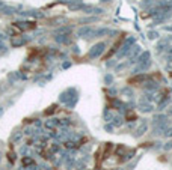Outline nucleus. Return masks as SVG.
<instances>
[{"label": "nucleus", "mask_w": 172, "mask_h": 170, "mask_svg": "<svg viewBox=\"0 0 172 170\" xmlns=\"http://www.w3.org/2000/svg\"><path fill=\"white\" fill-rule=\"evenodd\" d=\"M136 44V38L135 36H128L124 42H122V45H121V50L118 51V54H116V57L118 59H122V57H127V54H128V51L131 50V47Z\"/></svg>", "instance_id": "1"}, {"label": "nucleus", "mask_w": 172, "mask_h": 170, "mask_svg": "<svg viewBox=\"0 0 172 170\" xmlns=\"http://www.w3.org/2000/svg\"><path fill=\"white\" fill-rule=\"evenodd\" d=\"M104 50H106V42H97V44H94L91 48H89V51H88V57L89 59H97V57H100L101 54L104 53Z\"/></svg>", "instance_id": "2"}, {"label": "nucleus", "mask_w": 172, "mask_h": 170, "mask_svg": "<svg viewBox=\"0 0 172 170\" xmlns=\"http://www.w3.org/2000/svg\"><path fill=\"white\" fill-rule=\"evenodd\" d=\"M18 30H29V29H35V21H29V20H17L12 23Z\"/></svg>", "instance_id": "3"}, {"label": "nucleus", "mask_w": 172, "mask_h": 170, "mask_svg": "<svg viewBox=\"0 0 172 170\" xmlns=\"http://www.w3.org/2000/svg\"><path fill=\"white\" fill-rule=\"evenodd\" d=\"M77 95V90H76V87H69V89H67V90H64L62 93H61V96H59V101L61 102H68L72 96H76Z\"/></svg>", "instance_id": "4"}, {"label": "nucleus", "mask_w": 172, "mask_h": 170, "mask_svg": "<svg viewBox=\"0 0 172 170\" xmlns=\"http://www.w3.org/2000/svg\"><path fill=\"white\" fill-rule=\"evenodd\" d=\"M147 80H150V75L145 72H140V74H135V77L130 78V83L131 85H143Z\"/></svg>", "instance_id": "5"}, {"label": "nucleus", "mask_w": 172, "mask_h": 170, "mask_svg": "<svg viewBox=\"0 0 172 170\" xmlns=\"http://www.w3.org/2000/svg\"><path fill=\"white\" fill-rule=\"evenodd\" d=\"M140 53H142V47L138 45V44H135V45L131 47V50L128 51V54H127V59H130L128 63H135V59L138 57Z\"/></svg>", "instance_id": "6"}, {"label": "nucleus", "mask_w": 172, "mask_h": 170, "mask_svg": "<svg viewBox=\"0 0 172 170\" xmlns=\"http://www.w3.org/2000/svg\"><path fill=\"white\" fill-rule=\"evenodd\" d=\"M27 42H29V38H24V36H15V38H12V41H11V47H12V48H18V47L26 45Z\"/></svg>", "instance_id": "7"}, {"label": "nucleus", "mask_w": 172, "mask_h": 170, "mask_svg": "<svg viewBox=\"0 0 172 170\" xmlns=\"http://www.w3.org/2000/svg\"><path fill=\"white\" fill-rule=\"evenodd\" d=\"M92 32H94V29L91 26H82L77 29V36L79 38H91Z\"/></svg>", "instance_id": "8"}, {"label": "nucleus", "mask_w": 172, "mask_h": 170, "mask_svg": "<svg viewBox=\"0 0 172 170\" xmlns=\"http://www.w3.org/2000/svg\"><path fill=\"white\" fill-rule=\"evenodd\" d=\"M83 12H86V14H89V15H101V14H104V9L103 8H95V6H89V5H86L85 9H83Z\"/></svg>", "instance_id": "9"}, {"label": "nucleus", "mask_w": 172, "mask_h": 170, "mask_svg": "<svg viewBox=\"0 0 172 170\" xmlns=\"http://www.w3.org/2000/svg\"><path fill=\"white\" fill-rule=\"evenodd\" d=\"M138 110L142 111V113H151L154 110V107H153L151 102H147V101H143V100H140V102H139V105H138Z\"/></svg>", "instance_id": "10"}, {"label": "nucleus", "mask_w": 172, "mask_h": 170, "mask_svg": "<svg viewBox=\"0 0 172 170\" xmlns=\"http://www.w3.org/2000/svg\"><path fill=\"white\" fill-rule=\"evenodd\" d=\"M151 66V59L150 60H147V62H142V63H138L136 65V68L133 69V74H140V72H145V71H148Z\"/></svg>", "instance_id": "11"}, {"label": "nucleus", "mask_w": 172, "mask_h": 170, "mask_svg": "<svg viewBox=\"0 0 172 170\" xmlns=\"http://www.w3.org/2000/svg\"><path fill=\"white\" fill-rule=\"evenodd\" d=\"M143 86H145V90H147V92H153V93L157 92V90H158V87H160L158 83L154 81V80H151V78H150V80H147V81L143 83Z\"/></svg>", "instance_id": "12"}, {"label": "nucleus", "mask_w": 172, "mask_h": 170, "mask_svg": "<svg viewBox=\"0 0 172 170\" xmlns=\"http://www.w3.org/2000/svg\"><path fill=\"white\" fill-rule=\"evenodd\" d=\"M18 11H20V8H17V6H9V5H5L3 8H0V12H2L3 15H12V14H18Z\"/></svg>", "instance_id": "13"}, {"label": "nucleus", "mask_w": 172, "mask_h": 170, "mask_svg": "<svg viewBox=\"0 0 172 170\" xmlns=\"http://www.w3.org/2000/svg\"><path fill=\"white\" fill-rule=\"evenodd\" d=\"M147 131H148V123H147V122H145V119H143V122H142L138 128L135 130V137H142L145 133H147Z\"/></svg>", "instance_id": "14"}, {"label": "nucleus", "mask_w": 172, "mask_h": 170, "mask_svg": "<svg viewBox=\"0 0 172 170\" xmlns=\"http://www.w3.org/2000/svg\"><path fill=\"white\" fill-rule=\"evenodd\" d=\"M109 30L110 29H106V27H100V29H95L92 35H91V38H103V36H107L109 35Z\"/></svg>", "instance_id": "15"}, {"label": "nucleus", "mask_w": 172, "mask_h": 170, "mask_svg": "<svg viewBox=\"0 0 172 170\" xmlns=\"http://www.w3.org/2000/svg\"><path fill=\"white\" fill-rule=\"evenodd\" d=\"M151 59V53L150 51H142L138 57L135 59V63H142V62H147Z\"/></svg>", "instance_id": "16"}, {"label": "nucleus", "mask_w": 172, "mask_h": 170, "mask_svg": "<svg viewBox=\"0 0 172 170\" xmlns=\"http://www.w3.org/2000/svg\"><path fill=\"white\" fill-rule=\"evenodd\" d=\"M53 36H54V41L57 44H71L69 35H53Z\"/></svg>", "instance_id": "17"}, {"label": "nucleus", "mask_w": 172, "mask_h": 170, "mask_svg": "<svg viewBox=\"0 0 172 170\" xmlns=\"http://www.w3.org/2000/svg\"><path fill=\"white\" fill-rule=\"evenodd\" d=\"M44 127H45L47 130H54L56 127H59V119L50 118V119H47L45 122H44Z\"/></svg>", "instance_id": "18"}, {"label": "nucleus", "mask_w": 172, "mask_h": 170, "mask_svg": "<svg viewBox=\"0 0 172 170\" xmlns=\"http://www.w3.org/2000/svg\"><path fill=\"white\" fill-rule=\"evenodd\" d=\"M168 47H169V39L166 38V39H163V41H158V44H157L155 48H157V53L160 54V53H163V51L166 50Z\"/></svg>", "instance_id": "19"}, {"label": "nucleus", "mask_w": 172, "mask_h": 170, "mask_svg": "<svg viewBox=\"0 0 172 170\" xmlns=\"http://www.w3.org/2000/svg\"><path fill=\"white\" fill-rule=\"evenodd\" d=\"M71 32H72V26H62V27L56 29L53 35H69Z\"/></svg>", "instance_id": "20"}, {"label": "nucleus", "mask_w": 172, "mask_h": 170, "mask_svg": "<svg viewBox=\"0 0 172 170\" xmlns=\"http://www.w3.org/2000/svg\"><path fill=\"white\" fill-rule=\"evenodd\" d=\"M113 116H115V113L110 111V107H106L103 110V120L104 122H112Z\"/></svg>", "instance_id": "21"}, {"label": "nucleus", "mask_w": 172, "mask_h": 170, "mask_svg": "<svg viewBox=\"0 0 172 170\" xmlns=\"http://www.w3.org/2000/svg\"><path fill=\"white\" fill-rule=\"evenodd\" d=\"M165 120H168V116L163 115V113H158V115H155L154 118H153V125L155 127V125H158V123H162Z\"/></svg>", "instance_id": "22"}, {"label": "nucleus", "mask_w": 172, "mask_h": 170, "mask_svg": "<svg viewBox=\"0 0 172 170\" xmlns=\"http://www.w3.org/2000/svg\"><path fill=\"white\" fill-rule=\"evenodd\" d=\"M169 102H171V96L168 95V96H165L163 100H160V101H158V105H157V110H158V111H162V110H163V108H165V107H166V105H168Z\"/></svg>", "instance_id": "23"}, {"label": "nucleus", "mask_w": 172, "mask_h": 170, "mask_svg": "<svg viewBox=\"0 0 172 170\" xmlns=\"http://www.w3.org/2000/svg\"><path fill=\"white\" fill-rule=\"evenodd\" d=\"M112 123H113V127H115V128L122 127V125H124V118H122L121 115H115V116H113V119H112Z\"/></svg>", "instance_id": "24"}, {"label": "nucleus", "mask_w": 172, "mask_h": 170, "mask_svg": "<svg viewBox=\"0 0 172 170\" xmlns=\"http://www.w3.org/2000/svg\"><path fill=\"white\" fill-rule=\"evenodd\" d=\"M121 93H122L124 96H127V98H133V96H135V92H133V89H131V87H128V86L122 87V89H121Z\"/></svg>", "instance_id": "25"}, {"label": "nucleus", "mask_w": 172, "mask_h": 170, "mask_svg": "<svg viewBox=\"0 0 172 170\" xmlns=\"http://www.w3.org/2000/svg\"><path fill=\"white\" fill-rule=\"evenodd\" d=\"M77 101H79V93H77L76 96H72L68 102H65V107H67V108H74L76 104H77Z\"/></svg>", "instance_id": "26"}, {"label": "nucleus", "mask_w": 172, "mask_h": 170, "mask_svg": "<svg viewBox=\"0 0 172 170\" xmlns=\"http://www.w3.org/2000/svg\"><path fill=\"white\" fill-rule=\"evenodd\" d=\"M94 21H98V17H97V15H91V17H86V18L79 20L80 24H88V23H94Z\"/></svg>", "instance_id": "27"}, {"label": "nucleus", "mask_w": 172, "mask_h": 170, "mask_svg": "<svg viewBox=\"0 0 172 170\" xmlns=\"http://www.w3.org/2000/svg\"><path fill=\"white\" fill-rule=\"evenodd\" d=\"M21 163H23V166H30V164H35L33 158L32 157H23L21 158Z\"/></svg>", "instance_id": "28"}, {"label": "nucleus", "mask_w": 172, "mask_h": 170, "mask_svg": "<svg viewBox=\"0 0 172 170\" xmlns=\"http://www.w3.org/2000/svg\"><path fill=\"white\" fill-rule=\"evenodd\" d=\"M112 83H113V75H112V74H106V75H104V85L110 86Z\"/></svg>", "instance_id": "29"}, {"label": "nucleus", "mask_w": 172, "mask_h": 170, "mask_svg": "<svg viewBox=\"0 0 172 170\" xmlns=\"http://www.w3.org/2000/svg\"><path fill=\"white\" fill-rule=\"evenodd\" d=\"M163 54H165V57H166V59L169 60V59L172 57V45H169V47H168L166 50L163 51Z\"/></svg>", "instance_id": "30"}, {"label": "nucleus", "mask_w": 172, "mask_h": 170, "mask_svg": "<svg viewBox=\"0 0 172 170\" xmlns=\"http://www.w3.org/2000/svg\"><path fill=\"white\" fill-rule=\"evenodd\" d=\"M104 130H106L107 133H113V131H115V127H113V123L107 122V123H106V127H104Z\"/></svg>", "instance_id": "31"}, {"label": "nucleus", "mask_w": 172, "mask_h": 170, "mask_svg": "<svg viewBox=\"0 0 172 170\" xmlns=\"http://www.w3.org/2000/svg\"><path fill=\"white\" fill-rule=\"evenodd\" d=\"M56 110H57V105L54 104V105H50V107H49V108H47L44 113H45V115H52V113H54Z\"/></svg>", "instance_id": "32"}, {"label": "nucleus", "mask_w": 172, "mask_h": 170, "mask_svg": "<svg viewBox=\"0 0 172 170\" xmlns=\"http://www.w3.org/2000/svg\"><path fill=\"white\" fill-rule=\"evenodd\" d=\"M157 38H158V32H155V30L148 32V39H157Z\"/></svg>", "instance_id": "33"}, {"label": "nucleus", "mask_w": 172, "mask_h": 170, "mask_svg": "<svg viewBox=\"0 0 172 170\" xmlns=\"http://www.w3.org/2000/svg\"><path fill=\"white\" fill-rule=\"evenodd\" d=\"M21 137H23V133H20V131H18V133H15V134L12 136V142H20V140H21Z\"/></svg>", "instance_id": "34"}, {"label": "nucleus", "mask_w": 172, "mask_h": 170, "mask_svg": "<svg viewBox=\"0 0 172 170\" xmlns=\"http://www.w3.org/2000/svg\"><path fill=\"white\" fill-rule=\"evenodd\" d=\"M163 136L168 137V138H172V127H168L166 128V131L163 133Z\"/></svg>", "instance_id": "35"}, {"label": "nucleus", "mask_w": 172, "mask_h": 170, "mask_svg": "<svg viewBox=\"0 0 172 170\" xmlns=\"http://www.w3.org/2000/svg\"><path fill=\"white\" fill-rule=\"evenodd\" d=\"M150 5H154V0H145V2L140 3L142 8H147V6H150Z\"/></svg>", "instance_id": "36"}, {"label": "nucleus", "mask_w": 172, "mask_h": 170, "mask_svg": "<svg viewBox=\"0 0 172 170\" xmlns=\"http://www.w3.org/2000/svg\"><path fill=\"white\" fill-rule=\"evenodd\" d=\"M163 149H165V151H171L172 149V140H169L166 145H163Z\"/></svg>", "instance_id": "37"}, {"label": "nucleus", "mask_w": 172, "mask_h": 170, "mask_svg": "<svg viewBox=\"0 0 172 170\" xmlns=\"http://www.w3.org/2000/svg\"><path fill=\"white\" fill-rule=\"evenodd\" d=\"M65 148H67V149H72V148H74V142H71V140L65 142Z\"/></svg>", "instance_id": "38"}, {"label": "nucleus", "mask_w": 172, "mask_h": 170, "mask_svg": "<svg viewBox=\"0 0 172 170\" xmlns=\"http://www.w3.org/2000/svg\"><path fill=\"white\" fill-rule=\"evenodd\" d=\"M128 119H130V122H133V120L136 119V115H133L131 111H130V113H127V120Z\"/></svg>", "instance_id": "39"}, {"label": "nucleus", "mask_w": 172, "mask_h": 170, "mask_svg": "<svg viewBox=\"0 0 172 170\" xmlns=\"http://www.w3.org/2000/svg\"><path fill=\"white\" fill-rule=\"evenodd\" d=\"M24 134H26V136H32V134H33V128H32V127H27Z\"/></svg>", "instance_id": "40"}, {"label": "nucleus", "mask_w": 172, "mask_h": 170, "mask_svg": "<svg viewBox=\"0 0 172 170\" xmlns=\"http://www.w3.org/2000/svg\"><path fill=\"white\" fill-rule=\"evenodd\" d=\"M8 158H9V161H11V163H14V161H15V153L9 152V153H8Z\"/></svg>", "instance_id": "41"}, {"label": "nucleus", "mask_w": 172, "mask_h": 170, "mask_svg": "<svg viewBox=\"0 0 172 170\" xmlns=\"http://www.w3.org/2000/svg\"><path fill=\"white\" fill-rule=\"evenodd\" d=\"M59 151V145L57 143H53L52 145V152H57Z\"/></svg>", "instance_id": "42"}, {"label": "nucleus", "mask_w": 172, "mask_h": 170, "mask_svg": "<svg viewBox=\"0 0 172 170\" xmlns=\"http://www.w3.org/2000/svg\"><path fill=\"white\" fill-rule=\"evenodd\" d=\"M69 66H71V62H64V63H62V68L64 69H68Z\"/></svg>", "instance_id": "43"}, {"label": "nucleus", "mask_w": 172, "mask_h": 170, "mask_svg": "<svg viewBox=\"0 0 172 170\" xmlns=\"http://www.w3.org/2000/svg\"><path fill=\"white\" fill-rule=\"evenodd\" d=\"M6 50V45L3 44V41H0V51H5Z\"/></svg>", "instance_id": "44"}, {"label": "nucleus", "mask_w": 172, "mask_h": 170, "mask_svg": "<svg viewBox=\"0 0 172 170\" xmlns=\"http://www.w3.org/2000/svg\"><path fill=\"white\" fill-rule=\"evenodd\" d=\"M109 93H110L112 96H115V95H116V89H110V90H109Z\"/></svg>", "instance_id": "45"}, {"label": "nucleus", "mask_w": 172, "mask_h": 170, "mask_svg": "<svg viewBox=\"0 0 172 170\" xmlns=\"http://www.w3.org/2000/svg\"><path fill=\"white\" fill-rule=\"evenodd\" d=\"M163 29H165L166 32H172V26H165Z\"/></svg>", "instance_id": "46"}, {"label": "nucleus", "mask_w": 172, "mask_h": 170, "mask_svg": "<svg viewBox=\"0 0 172 170\" xmlns=\"http://www.w3.org/2000/svg\"><path fill=\"white\" fill-rule=\"evenodd\" d=\"M72 48H74V53H80V48H79V47H76V45H74V47H72Z\"/></svg>", "instance_id": "47"}, {"label": "nucleus", "mask_w": 172, "mask_h": 170, "mask_svg": "<svg viewBox=\"0 0 172 170\" xmlns=\"http://www.w3.org/2000/svg\"><path fill=\"white\" fill-rule=\"evenodd\" d=\"M5 39H6V36H5V35L0 32V41H5Z\"/></svg>", "instance_id": "48"}, {"label": "nucleus", "mask_w": 172, "mask_h": 170, "mask_svg": "<svg viewBox=\"0 0 172 170\" xmlns=\"http://www.w3.org/2000/svg\"><path fill=\"white\" fill-rule=\"evenodd\" d=\"M168 116H172V107H169V110H168Z\"/></svg>", "instance_id": "49"}, {"label": "nucleus", "mask_w": 172, "mask_h": 170, "mask_svg": "<svg viewBox=\"0 0 172 170\" xmlns=\"http://www.w3.org/2000/svg\"><path fill=\"white\" fill-rule=\"evenodd\" d=\"M5 5H6V3H5V2H3V0H0V8H3V6H5Z\"/></svg>", "instance_id": "50"}, {"label": "nucleus", "mask_w": 172, "mask_h": 170, "mask_svg": "<svg viewBox=\"0 0 172 170\" xmlns=\"http://www.w3.org/2000/svg\"><path fill=\"white\" fill-rule=\"evenodd\" d=\"M3 111H5V108H3V107H0V116L3 115Z\"/></svg>", "instance_id": "51"}, {"label": "nucleus", "mask_w": 172, "mask_h": 170, "mask_svg": "<svg viewBox=\"0 0 172 170\" xmlns=\"http://www.w3.org/2000/svg\"><path fill=\"white\" fill-rule=\"evenodd\" d=\"M100 2H101V3H109L110 0H100Z\"/></svg>", "instance_id": "52"}, {"label": "nucleus", "mask_w": 172, "mask_h": 170, "mask_svg": "<svg viewBox=\"0 0 172 170\" xmlns=\"http://www.w3.org/2000/svg\"><path fill=\"white\" fill-rule=\"evenodd\" d=\"M168 39H169V42H172V35L169 36V38H168Z\"/></svg>", "instance_id": "53"}]
</instances>
